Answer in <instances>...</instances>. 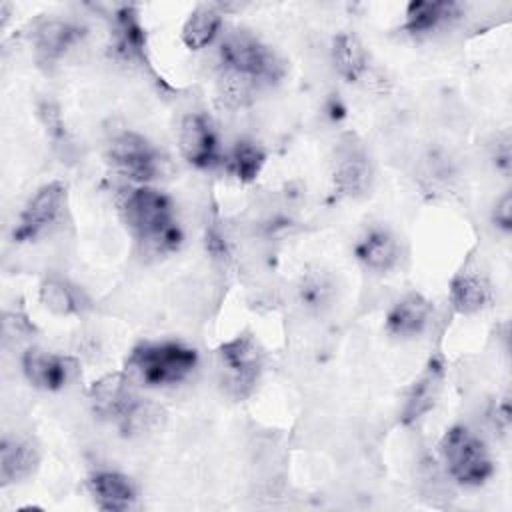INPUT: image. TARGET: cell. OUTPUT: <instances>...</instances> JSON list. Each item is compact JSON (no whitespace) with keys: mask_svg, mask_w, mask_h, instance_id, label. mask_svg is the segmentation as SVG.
I'll list each match as a JSON object with an SVG mask.
<instances>
[{"mask_svg":"<svg viewBox=\"0 0 512 512\" xmlns=\"http://www.w3.org/2000/svg\"><path fill=\"white\" fill-rule=\"evenodd\" d=\"M220 56V94L228 104L242 106L256 88L276 82L284 66L270 46L248 32H234L224 38Z\"/></svg>","mask_w":512,"mask_h":512,"instance_id":"6da1fadb","label":"cell"},{"mask_svg":"<svg viewBox=\"0 0 512 512\" xmlns=\"http://www.w3.org/2000/svg\"><path fill=\"white\" fill-rule=\"evenodd\" d=\"M128 232L152 254H168L180 248L182 228L172 200L158 188L138 184L124 190L118 202Z\"/></svg>","mask_w":512,"mask_h":512,"instance_id":"7a4b0ae2","label":"cell"},{"mask_svg":"<svg viewBox=\"0 0 512 512\" xmlns=\"http://www.w3.org/2000/svg\"><path fill=\"white\" fill-rule=\"evenodd\" d=\"M90 402L94 414L116 424L124 434H140L160 416V410L142 400L124 374H108L94 382Z\"/></svg>","mask_w":512,"mask_h":512,"instance_id":"3957f363","label":"cell"},{"mask_svg":"<svg viewBox=\"0 0 512 512\" xmlns=\"http://www.w3.org/2000/svg\"><path fill=\"white\" fill-rule=\"evenodd\" d=\"M198 364V352L176 340L162 342H142L138 344L128 366L140 378L142 384L150 388L174 386L186 380Z\"/></svg>","mask_w":512,"mask_h":512,"instance_id":"277c9868","label":"cell"},{"mask_svg":"<svg viewBox=\"0 0 512 512\" xmlns=\"http://www.w3.org/2000/svg\"><path fill=\"white\" fill-rule=\"evenodd\" d=\"M438 448L448 474L462 486H482L494 472L484 440L468 426L456 424L448 428Z\"/></svg>","mask_w":512,"mask_h":512,"instance_id":"5b68a950","label":"cell"},{"mask_svg":"<svg viewBox=\"0 0 512 512\" xmlns=\"http://www.w3.org/2000/svg\"><path fill=\"white\" fill-rule=\"evenodd\" d=\"M218 368L226 392L242 400L254 390L262 374L264 352L252 336H236L218 348Z\"/></svg>","mask_w":512,"mask_h":512,"instance_id":"8992f818","label":"cell"},{"mask_svg":"<svg viewBox=\"0 0 512 512\" xmlns=\"http://www.w3.org/2000/svg\"><path fill=\"white\" fill-rule=\"evenodd\" d=\"M108 160L112 166L136 184H148L164 174L166 158L158 148L136 132L118 134L108 146Z\"/></svg>","mask_w":512,"mask_h":512,"instance_id":"52a82bcc","label":"cell"},{"mask_svg":"<svg viewBox=\"0 0 512 512\" xmlns=\"http://www.w3.org/2000/svg\"><path fill=\"white\" fill-rule=\"evenodd\" d=\"M66 204V188L62 182H48L36 190V194L26 202L18 216V226L14 228L16 242H28L44 234L54 226Z\"/></svg>","mask_w":512,"mask_h":512,"instance_id":"ba28073f","label":"cell"},{"mask_svg":"<svg viewBox=\"0 0 512 512\" xmlns=\"http://www.w3.org/2000/svg\"><path fill=\"white\" fill-rule=\"evenodd\" d=\"M178 146L184 160L196 168H212L222 160L218 132L202 112L186 114L180 120Z\"/></svg>","mask_w":512,"mask_h":512,"instance_id":"9c48e42d","label":"cell"},{"mask_svg":"<svg viewBox=\"0 0 512 512\" xmlns=\"http://www.w3.org/2000/svg\"><path fill=\"white\" fill-rule=\"evenodd\" d=\"M22 372L34 388L58 392L76 380L80 364L72 356L54 354L40 348H28L22 354Z\"/></svg>","mask_w":512,"mask_h":512,"instance_id":"30bf717a","label":"cell"},{"mask_svg":"<svg viewBox=\"0 0 512 512\" xmlns=\"http://www.w3.org/2000/svg\"><path fill=\"white\" fill-rule=\"evenodd\" d=\"M432 316V304L420 292L400 296L386 314V332L400 340L420 336Z\"/></svg>","mask_w":512,"mask_h":512,"instance_id":"8fae6325","label":"cell"},{"mask_svg":"<svg viewBox=\"0 0 512 512\" xmlns=\"http://www.w3.org/2000/svg\"><path fill=\"white\" fill-rule=\"evenodd\" d=\"M354 254L358 262L376 274L390 272L400 260L398 238L384 226L368 228L356 242Z\"/></svg>","mask_w":512,"mask_h":512,"instance_id":"7c38bea8","label":"cell"},{"mask_svg":"<svg viewBox=\"0 0 512 512\" xmlns=\"http://www.w3.org/2000/svg\"><path fill=\"white\" fill-rule=\"evenodd\" d=\"M40 462L36 444L20 436H4L0 444V484L10 486L34 474Z\"/></svg>","mask_w":512,"mask_h":512,"instance_id":"4fadbf2b","label":"cell"},{"mask_svg":"<svg viewBox=\"0 0 512 512\" xmlns=\"http://www.w3.org/2000/svg\"><path fill=\"white\" fill-rule=\"evenodd\" d=\"M370 182L372 166L366 152L358 144L344 146L334 168L336 190L344 196H360L370 188Z\"/></svg>","mask_w":512,"mask_h":512,"instance_id":"5bb4252c","label":"cell"},{"mask_svg":"<svg viewBox=\"0 0 512 512\" xmlns=\"http://www.w3.org/2000/svg\"><path fill=\"white\" fill-rule=\"evenodd\" d=\"M88 488L100 510L124 512V510H130L136 502L134 482L120 472H112V470L96 472L88 480Z\"/></svg>","mask_w":512,"mask_h":512,"instance_id":"9a60e30c","label":"cell"},{"mask_svg":"<svg viewBox=\"0 0 512 512\" xmlns=\"http://www.w3.org/2000/svg\"><path fill=\"white\" fill-rule=\"evenodd\" d=\"M492 290L486 274L478 268L464 266L450 284V302L460 314L480 312L490 302Z\"/></svg>","mask_w":512,"mask_h":512,"instance_id":"2e32d148","label":"cell"},{"mask_svg":"<svg viewBox=\"0 0 512 512\" xmlns=\"http://www.w3.org/2000/svg\"><path fill=\"white\" fill-rule=\"evenodd\" d=\"M460 16V4L448 0H412L406 6L402 30L408 34H428Z\"/></svg>","mask_w":512,"mask_h":512,"instance_id":"e0dca14e","label":"cell"},{"mask_svg":"<svg viewBox=\"0 0 512 512\" xmlns=\"http://www.w3.org/2000/svg\"><path fill=\"white\" fill-rule=\"evenodd\" d=\"M444 380V368L438 360H430L420 378L414 382V386L408 392L404 410H402V420L404 422H414L422 418L434 404L440 394Z\"/></svg>","mask_w":512,"mask_h":512,"instance_id":"ac0fdd59","label":"cell"},{"mask_svg":"<svg viewBox=\"0 0 512 512\" xmlns=\"http://www.w3.org/2000/svg\"><path fill=\"white\" fill-rule=\"evenodd\" d=\"M222 28V8L218 4H198L182 26V44L188 50H202L210 46Z\"/></svg>","mask_w":512,"mask_h":512,"instance_id":"d6986e66","label":"cell"},{"mask_svg":"<svg viewBox=\"0 0 512 512\" xmlns=\"http://www.w3.org/2000/svg\"><path fill=\"white\" fill-rule=\"evenodd\" d=\"M80 38L82 30L66 20H46L34 30V46L46 62L62 58Z\"/></svg>","mask_w":512,"mask_h":512,"instance_id":"ffe728a7","label":"cell"},{"mask_svg":"<svg viewBox=\"0 0 512 512\" xmlns=\"http://www.w3.org/2000/svg\"><path fill=\"white\" fill-rule=\"evenodd\" d=\"M332 64L346 82L362 78L368 66L366 50L360 38L352 32H340L332 42Z\"/></svg>","mask_w":512,"mask_h":512,"instance_id":"44dd1931","label":"cell"},{"mask_svg":"<svg viewBox=\"0 0 512 512\" xmlns=\"http://www.w3.org/2000/svg\"><path fill=\"white\" fill-rule=\"evenodd\" d=\"M40 300L48 310H52L54 314H60V316L78 314L88 306L84 294L76 286H72L70 282H66L62 278H54V276L46 278L42 282Z\"/></svg>","mask_w":512,"mask_h":512,"instance_id":"7402d4cb","label":"cell"},{"mask_svg":"<svg viewBox=\"0 0 512 512\" xmlns=\"http://www.w3.org/2000/svg\"><path fill=\"white\" fill-rule=\"evenodd\" d=\"M266 162V152L254 140H238L228 154V170L240 182H252L258 178Z\"/></svg>","mask_w":512,"mask_h":512,"instance_id":"603a6c76","label":"cell"},{"mask_svg":"<svg viewBox=\"0 0 512 512\" xmlns=\"http://www.w3.org/2000/svg\"><path fill=\"white\" fill-rule=\"evenodd\" d=\"M114 34H116V48L126 58L140 56L144 50V30L138 22V16L132 8L124 6L114 16Z\"/></svg>","mask_w":512,"mask_h":512,"instance_id":"cb8c5ba5","label":"cell"},{"mask_svg":"<svg viewBox=\"0 0 512 512\" xmlns=\"http://www.w3.org/2000/svg\"><path fill=\"white\" fill-rule=\"evenodd\" d=\"M334 298V286L332 280L322 274V272H310L302 278L298 286V302L308 310V312H322L330 306Z\"/></svg>","mask_w":512,"mask_h":512,"instance_id":"d4e9b609","label":"cell"},{"mask_svg":"<svg viewBox=\"0 0 512 512\" xmlns=\"http://www.w3.org/2000/svg\"><path fill=\"white\" fill-rule=\"evenodd\" d=\"M492 222L496 228H500L502 232H510L512 228V194L504 192L492 210Z\"/></svg>","mask_w":512,"mask_h":512,"instance_id":"484cf974","label":"cell"}]
</instances>
